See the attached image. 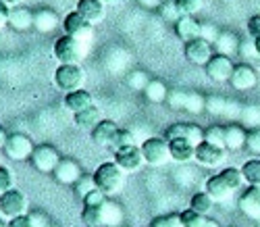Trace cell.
I'll use <instances>...</instances> for the list:
<instances>
[{
	"label": "cell",
	"instance_id": "obj_60",
	"mask_svg": "<svg viewBox=\"0 0 260 227\" xmlns=\"http://www.w3.org/2000/svg\"><path fill=\"white\" fill-rule=\"evenodd\" d=\"M0 227H9V223H7V225H5V223H0Z\"/></svg>",
	"mask_w": 260,
	"mask_h": 227
},
{
	"label": "cell",
	"instance_id": "obj_8",
	"mask_svg": "<svg viewBox=\"0 0 260 227\" xmlns=\"http://www.w3.org/2000/svg\"><path fill=\"white\" fill-rule=\"evenodd\" d=\"M206 77L210 81H229L233 71H235V65L231 61V56H225V54H214L206 65Z\"/></svg>",
	"mask_w": 260,
	"mask_h": 227
},
{
	"label": "cell",
	"instance_id": "obj_13",
	"mask_svg": "<svg viewBox=\"0 0 260 227\" xmlns=\"http://www.w3.org/2000/svg\"><path fill=\"white\" fill-rule=\"evenodd\" d=\"M229 83L237 92H248V90H252L258 83V73L250 65H235V71H233Z\"/></svg>",
	"mask_w": 260,
	"mask_h": 227
},
{
	"label": "cell",
	"instance_id": "obj_56",
	"mask_svg": "<svg viewBox=\"0 0 260 227\" xmlns=\"http://www.w3.org/2000/svg\"><path fill=\"white\" fill-rule=\"evenodd\" d=\"M204 227H221V225L216 223L214 219H206V225H204Z\"/></svg>",
	"mask_w": 260,
	"mask_h": 227
},
{
	"label": "cell",
	"instance_id": "obj_21",
	"mask_svg": "<svg viewBox=\"0 0 260 227\" xmlns=\"http://www.w3.org/2000/svg\"><path fill=\"white\" fill-rule=\"evenodd\" d=\"M248 142V131L240 123H229L225 125V148L227 150H240L246 148Z\"/></svg>",
	"mask_w": 260,
	"mask_h": 227
},
{
	"label": "cell",
	"instance_id": "obj_18",
	"mask_svg": "<svg viewBox=\"0 0 260 227\" xmlns=\"http://www.w3.org/2000/svg\"><path fill=\"white\" fill-rule=\"evenodd\" d=\"M75 11L83 17V19H88L90 23H100V21L104 19L106 15V7L102 0H77V7Z\"/></svg>",
	"mask_w": 260,
	"mask_h": 227
},
{
	"label": "cell",
	"instance_id": "obj_1",
	"mask_svg": "<svg viewBox=\"0 0 260 227\" xmlns=\"http://www.w3.org/2000/svg\"><path fill=\"white\" fill-rule=\"evenodd\" d=\"M94 179H96L98 190H102L106 196H115L125 186V171L115 161H108L96 169Z\"/></svg>",
	"mask_w": 260,
	"mask_h": 227
},
{
	"label": "cell",
	"instance_id": "obj_24",
	"mask_svg": "<svg viewBox=\"0 0 260 227\" xmlns=\"http://www.w3.org/2000/svg\"><path fill=\"white\" fill-rule=\"evenodd\" d=\"M64 104H67V108L73 112H81L85 108H90L94 106V96L88 92V90H75V92H69V94H64Z\"/></svg>",
	"mask_w": 260,
	"mask_h": 227
},
{
	"label": "cell",
	"instance_id": "obj_3",
	"mask_svg": "<svg viewBox=\"0 0 260 227\" xmlns=\"http://www.w3.org/2000/svg\"><path fill=\"white\" fill-rule=\"evenodd\" d=\"M83 81H85V71L81 65H60L54 71V86L64 94L81 90Z\"/></svg>",
	"mask_w": 260,
	"mask_h": 227
},
{
	"label": "cell",
	"instance_id": "obj_30",
	"mask_svg": "<svg viewBox=\"0 0 260 227\" xmlns=\"http://www.w3.org/2000/svg\"><path fill=\"white\" fill-rule=\"evenodd\" d=\"M144 94L148 98V102H154V104H160V102H167V96H169V90L165 86V81L160 79H150V83L146 86Z\"/></svg>",
	"mask_w": 260,
	"mask_h": 227
},
{
	"label": "cell",
	"instance_id": "obj_38",
	"mask_svg": "<svg viewBox=\"0 0 260 227\" xmlns=\"http://www.w3.org/2000/svg\"><path fill=\"white\" fill-rule=\"evenodd\" d=\"M185 110L193 112V115H198V112L206 110V98L198 92H189L187 94V100H185Z\"/></svg>",
	"mask_w": 260,
	"mask_h": 227
},
{
	"label": "cell",
	"instance_id": "obj_29",
	"mask_svg": "<svg viewBox=\"0 0 260 227\" xmlns=\"http://www.w3.org/2000/svg\"><path fill=\"white\" fill-rule=\"evenodd\" d=\"M206 110L212 115H229V112H237V104L229 102L223 96H208L206 98Z\"/></svg>",
	"mask_w": 260,
	"mask_h": 227
},
{
	"label": "cell",
	"instance_id": "obj_59",
	"mask_svg": "<svg viewBox=\"0 0 260 227\" xmlns=\"http://www.w3.org/2000/svg\"><path fill=\"white\" fill-rule=\"evenodd\" d=\"M102 3H104V5H106V3H115V0H102Z\"/></svg>",
	"mask_w": 260,
	"mask_h": 227
},
{
	"label": "cell",
	"instance_id": "obj_7",
	"mask_svg": "<svg viewBox=\"0 0 260 227\" xmlns=\"http://www.w3.org/2000/svg\"><path fill=\"white\" fill-rule=\"evenodd\" d=\"M3 150L11 161H27V158H31L36 146L25 133H11Z\"/></svg>",
	"mask_w": 260,
	"mask_h": 227
},
{
	"label": "cell",
	"instance_id": "obj_49",
	"mask_svg": "<svg viewBox=\"0 0 260 227\" xmlns=\"http://www.w3.org/2000/svg\"><path fill=\"white\" fill-rule=\"evenodd\" d=\"M248 34L256 40V38H260V15H252L250 19H248Z\"/></svg>",
	"mask_w": 260,
	"mask_h": 227
},
{
	"label": "cell",
	"instance_id": "obj_37",
	"mask_svg": "<svg viewBox=\"0 0 260 227\" xmlns=\"http://www.w3.org/2000/svg\"><path fill=\"white\" fill-rule=\"evenodd\" d=\"M81 221L88 227H102V213L100 207H83L81 211Z\"/></svg>",
	"mask_w": 260,
	"mask_h": 227
},
{
	"label": "cell",
	"instance_id": "obj_34",
	"mask_svg": "<svg viewBox=\"0 0 260 227\" xmlns=\"http://www.w3.org/2000/svg\"><path fill=\"white\" fill-rule=\"evenodd\" d=\"M221 177L227 181V186L235 192L237 188H242L246 181H244V175H242V169H235V167H227L221 171Z\"/></svg>",
	"mask_w": 260,
	"mask_h": 227
},
{
	"label": "cell",
	"instance_id": "obj_52",
	"mask_svg": "<svg viewBox=\"0 0 260 227\" xmlns=\"http://www.w3.org/2000/svg\"><path fill=\"white\" fill-rule=\"evenodd\" d=\"M167 219H169V227H185L183 225V219H181V213L167 215Z\"/></svg>",
	"mask_w": 260,
	"mask_h": 227
},
{
	"label": "cell",
	"instance_id": "obj_48",
	"mask_svg": "<svg viewBox=\"0 0 260 227\" xmlns=\"http://www.w3.org/2000/svg\"><path fill=\"white\" fill-rule=\"evenodd\" d=\"M27 217H29V221H31L34 227H48L50 225L48 217L42 213V211H31V213H27Z\"/></svg>",
	"mask_w": 260,
	"mask_h": 227
},
{
	"label": "cell",
	"instance_id": "obj_47",
	"mask_svg": "<svg viewBox=\"0 0 260 227\" xmlns=\"http://www.w3.org/2000/svg\"><path fill=\"white\" fill-rule=\"evenodd\" d=\"M219 36H221V32L216 30L212 23H202V32H200V38H202V40H206V42L214 44Z\"/></svg>",
	"mask_w": 260,
	"mask_h": 227
},
{
	"label": "cell",
	"instance_id": "obj_25",
	"mask_svg": "<svg viewBox=\"0 0 260 227\" xmlns=\"http://www.w3.org/2000/svg\"><path fill=\"white\" fill-rule=\"evenodd\" d=\"M9 25L15 32H27L29 27H34V13L25 7H13L11 17H9Z\"/></svg>",
	"mask_w": 260,
	"mask_h": 227
},
{
	"label": "cell",
	"instance_id": "obj_19",
	"mask_svg": "<svg viewBox=\"0 0 260 227\" xmlns=\"http://www.w3.org/2000/svg\"><path fill=\"white\" fill-rule=\"evenodd\" d=\"M240 209L250 219H260V186H250L240 196Z\"/></svg>",
	"mask_w": 260,
	"mask_h": 227
},
{
	"label": "cell",
	"instance_id": "obj_5",
	"mask_svg": "<svg viewBox=\"0 0 260 227\" xmlns=\"http://www.w3.org/2000/svg\"><path fill=\"white\" fill-rule=\"evenodd\" d=\"M144 161L150 167H160L167 161H171V150H169V140L162 138H148L144 140V144L140 146Z\"/></svg>",
	"mask_w": 260,
	"mask_h": 227
},
{
	"label": "cell",
	"instance_id": "obj_57",
	"mask_svg": "<svg viewBox=\"0 0 260 227\" xmlns=\"http://www.w3.org/2000/svg\"><path fill=\"white\" fill-rule=\"evenodd\" d=\"M5 3H7V5L13 9V7H19V3H21V0H5Z\"/></svg>",
	"mask_w": 260,
	"mask_h": 227
},
{
	"label": "cell",
	"instance_id": "obj_40",
	"mask_svg": "<svg viewBox=\"0 0 260 227\" xmlns=\"http://www.w3.org/2000/svg\"><path fill=\"white\" fill-rule=\"evenodd\" d=\"M181 219H183V225H185V227H204L208 217L198 215L196 211L187 209V211H183V213H181Z\"/></svg>",
	"mask_w": 260,
	"mask_h": 227
},
{
	"label": "cell",
	"instance_id": "obj_36",
	"mask_svg": "<svg viewBox=\"0 0 260 227\" xmlns=\"http://www.w3.org/2000/svg\"><path fill=\"white\" fill-rule=\"evenodd\" d=\"M98 186H96V179H94V175H81L79 177V181L73 186V190H75V194L83 200L85 196H88L90 192H94Z\"/></svg>",
	"mask_w": 260,
	"mask_h": 227
},
{
	"label": "cell",
	"instance_id": "obj_6",
	"mask_svg": "<svg viewBox=\"0 0 260 227\" xmlns=\"http://www.w3.org/2000/svg\"><path fill=\"white\" fill-rule=\"evenodd\" d=\"M60 154H58V150L54 148V146H50V144H40V146H36V150H34V154H31V165H34V169H38L40 173H54V169L58 167V163H60Z\"/></svg>",
	"mask_w": 260,
	"mask_h": 227
},
{
	"label": "cell",
	"instance_id": "obj_45",
	"mask_svg": "<svg viewBox=\"0 0 260 227\" xmlns=\"http://www.w3.org/2000/svg\"><path fill=\"white\" fill-rule=\"evenodd\" d=\"M185 100H187V92H179V90L169 92V96H167V104L171 108H185Z\"/></svg>",
	"mask_w": 260,
	"mask_h": 227
},
{
	"label": "cell",
	"instance_id": "obj_53",
	"mask_svg": "<svg viewBox=\"0 0 260 227\" xmlns=\"http://www.w3.org/2000/svg\"><path fill=\"white\" fill-rule=\"evenodd\" d=\"M142 7H148V9H158L165 0H140Z\"/></svg>",
	"mask_w": 260,
	"mask_h": 227
},
{
	"label": "cell",
	"instance_id": "obj_35",
	"mask_svg": "<svg viewBox=\"0 0 260 227\" xmlns=\"http://www.w3.org/2000/svg\"><path fill=\"white\" fill-rule=\"evenodd\" d=\"M175 7L179 11V15H187V17H193L196 13L202 11L204 7V0H175Z\"/></svg>",
	"mask_w": 260,
	"mask_h": 227
},
{
	"label": "cell",
	"instance_id": "obj_22",
	"mask_svg": "<svg viewBox=\"0 0 260 227\" xmlns=\"http://www.w3.org/2000/svg\"><path fill=\"white\" fill-rule=\"evenodd\" d=\"M169 150H171V158L177 163H187L191 158H196V144H191L187 140H169Z\"/></svg>",
	"mask_w": 260,
	"mask_h": 227
},
{
	"label": "cell",
	"instance_id": "obj_9",
	"mask_svg": "<svg viewBox=\"0 0 260 227\" xmlns=\"http://www.w3.org/2000/svg\"><path fill=\"white\" fill-rule=\"evenodd\" d=\"M62 30L67 36L75 38V40H81V42H88L92 38V23L88 19H83L77 11L69 13L62 21Z\"/></svg>",
	"mask_w": 260,
	"mask_h": 227
},
{
	"label": "cell",
	"instance_id": "obj_39",
	"mask_svg": "<svg viewBox=\"0 0 260 227\" xmlns=\"http://www.w3.org/2000/svg\"><path fill=\"white\" fill-rule=\"evenodd\" d=\"M134 142H136V138H134V133H132V131H129V129H119L117 135H115V140H113V144H111V150L117 152L119 148L134 146Z\"/></svg>",
	"mask_w": 260,
	"mask_h": 227
},
{
	"label": "cell",
	"instance_id": "obj_17",
	"mask_svg": "<svg viewBox=\"0 0 260 227\" xmlns=\"http://www.w3.org/2000/svg\"><path fill=\"white\" fill-rule=\"evenodd\" d=\"M119 127L115 125V121L111 119H102L90 133H92V142L96 146H104V148H111L113 140H115V135H117Z\"/></svg>",
	"mask_w": 260,
	"mask_h": 227
},
{
	"label": "cell",
	"instance_id": "obj_61",
	"mask_svg": "<svg viewBox=\"0 0 260 227\" xmlns=\"http://www.w3.org/2000/svg\"><path fill=\"white\" fill-rule=\"evenodd\" d=\"M48 227H56V225H52V223H50V225H48Z\"/></svg>",
	"mask_w": 260,
	"mask_h": 227
},
{
	"label": "cell",
	"instance_id": "obj_28",
	"mask_svg": "<svg viewBox=\"0 0 260 227\" xmlns=\"http://www.w3.org/2000/svg\"><path fill=\"white\" fill-rule=\"evenodd\" d=\"M100 121H102V119H100L98 106H90V108H85V110L75 112V115H73V123H75L79 129H90V131H92Z\"/></svg>",
	"mask_w": 260,
	"mask_h": 227
},
{
	"label": "cell",
	"instance_id": "obj_12",
	"mask_svg": "<svg viewBox=\"0 0 260 227\" xmlns=\"http://www.w3.org/2000/svg\"><path fill=\"white\" fill-rule=\"evenodd\" d=\"M183 54L189 63L193 65H206L214 54H212V44L202 40V38H196V40H191L185 44V48H183Z\"/></svg>",
	"mask_w": 260,
	"mask_h": 227
},
{
	"label": "cell",
	"instance_id": "obj_41",
	"mask_svg": "<svg viewBox=\"0 0 260 227\" xmlns=\"http://www.w3.org/2000/svg\"><path fill=\"white\" fill-rule=\"evenodd\" d=\"M150 83L148 75L144 71H132L127 77V86L132 88V90H146V86Z\"/></svg>",
	"mask_w": 260,
	"mask_h": 227
},
{
	"label": "cell",
	"instance_id": "obj_20",
	"mask_svg": "<svg viewBox=\"0 0 260 227\" xmlns=\"http://www.w3.org/2000/svg\"><path fill=\"white\" fill-rule=\"evenodd\" d=\"M204 188H206L204 192H206L214 202H227V200L231 198V194H233V190L227 186V181L221 177V173L208 177Z\"/></svg>",
	"mask_w": 260,
	"mask_h": 227
},
{
	"label": "cell",
	"instance_id": "obj_32",
	"mask_svg": "<svg viewBox=\"0 0 260 227\" xmlns=\"http://www.w3.org/2000/svg\"><path fill=\"white\" fill-rule=\"evenodd\" d=\"M242 175L248 186H260V156L258 158H250L242 167Z\"/></svg>",
	"mask_w": 260,
	"mask_h": 227
},
{
	"label": "cell",
	"instance_id": "obj_4",
	"mask_svg": "<svg viewBox=\"0 0 260 227\" xmlns=\"http://www.w3.org/2000/svg\"><path fill=\"white\" fill-rule=\"evenodd\" d=\"M27 209H29L27 198L21 190L13 188L5 194H0V213H3V217H7L9 221L27 215Z\"/></svg>",
	"mask_w": 260,
	"mask_h": 227
},
{
	"label": "cell",
	"instance_id": "obj_26",
	"mask_svg": "<svg viewBox=\"0 0 260 227\" xmlns=\"http://www.w3.org/2000/svg\"><path fill=\"white\" fill-rule=\"evenodd\" d=\"M100 213H102V227H121L123 223V209L115 200L108 198L102 207H100Z\"/></svg>",
	"mask_w": 260,
	"mask_h": 227
},
{
	"label": "cell",
	"instance_id": "obj_51",
	"mask_svg": "<svg viewBox=\"0 0 260 227\" xmlns=\"http://www.w3.org/2000/svg\"><path fill=\"white\" fill-rule=\"evenodd\" d=\"M9 227H34V225H31L29 217H27V215H23V217L11 219V221H9Z\"/></svg>",
	"mask_w": 260,
	"mask_h": 227
},
{
	"label": "cell",
	"instance_id": "obj_31",
	"mask_svg": "<svg viewBox=\"0 0 260 227\" xmlns=\"http://www.w3.org/2000/svg\"><path fill=\"white\" fill-rule=\"evenodd\" d=\"M212 207H214V200L206 192H196V194L191 196V200H189V209L196 211L198 215H204V217L210 215Z\"/></svg>",
	"mask_w": 260,
	"mask_h": 227
},
{
	"label": "cell",
	"instance_id": "obj_58",
	"mask_svg": "<svg viewBox=\"0 0 260 227\" xmlns=\"http://www.w3.org/2000/svg\"><path fill=\"white\" fill-rule=\"evenodd\" d=\"M254 48H256V54L260 56V38H256V40H254Z\"/></svg>",
	"mask_w": 260,
	"mask_h": 227
},
{
	"label": "cell",
	"instance_id": "obj_27",
	"mask_svg": "<svg viewBox=\"0 0 260 227\" xmlns=\"http://www.w3.org/2000/svg\"><path fill=\"white\" fill-rule=\"evenodd\" d=\"M240 46H242L240 40L231 32H221V36L214 42V48L219 50L216 54H225V56H233L235 52H240Z\"/></svg>",
	"mask_w": 260,
	"mask_h": 227
},
{
	"label": "cell",
	"instance_id": "obj_2",
	"mask_svg": "<svg viewBox=\"0 0 260 227\" xmlns=\"http://www.w3.org/2000/svg\"><path fill=\"white\" fill-rule=\"evenodd\" d=\"M88 50H85V42L81 40H75L71 36H60L56 42H54V59L60 63V65H79Z\"/></svg>",
	"mask_w": 260,
	"mask_h": 227
},
{
	"label": "cell",
	"instance_id": "obj_23",
	"mask_svg": "<svg viewBox=\"0 0 260 227\" xmlns=\"http://www.w3.org/2000/svg\"><path fill=\"white\" fill-rule=\"evenodd\" d=\"M60 25V19L54 11L50 9H40L34 13V27L40 32V34H50L54 32L56 27Z\"/></svg>",
	"mask_w": 260,
	"mask_h": 227
},
{
	"label": "cell",
	"instance_id": "obj_33",
	"mask_svg": "<svg viewBox=\"0 0 260 227\" xmlns=\"http://www.w3.org/2000/svg\"><path fill=\"white\" fill-rule=\"evenodd\" d=\"M204 142L225 148V125H210L208 129H204Z\"/></svg>",
	"mask_w": 260,
	"mask_h": 227
},
{
	"label": "cell",
	"instance_id": "obj_55",
	"mask_svg": "<svg viewBox=\"0 0 260 227\" xmlns=\"http://www.w3.org/2000/svg\"><path fill=\"white\" fill-rule=\"evenodd\" d=\"M7 140H9V133L5 131V127H3V125H0V148H5Z\"/></svg>",
	"mask_w": 260,
	"mask_h": 227
},
{
	"label": "cell",
	"instance_id": "obj_15",
	"mask_svg": "<svg viewBox=\"0 0 260 227\" xmlns=\"http://www.w3.org/2000/svg\"><path fill=\"white\" fill-rule=\"evenodd\" d=\"M225 148H219V146H212L208 142H202L196 146V161L202 165V167H216L225 161Z\"/></svg>",
	"mask_w": 260,
	"mask_h": 227
},
{
	"label": "cell",
	"instance_id": "obj_50",
	"mask_svg": "<svg viewBox=\"0 0 260 227\" xmlns=\"http://www.w3.org/2000/svg\"><path fill=\"white\" fill-rule=\"evenodd\" d=\"M9 17H11V7L5 0H0V30L9 25Z\"/></svg>",
	"mask_w": 260,
	"mask_h": 227
},
{
	"label": "cell",
	"instance_id": "obj_42",
	"mask_svg": "<svg viewBox=\"0 0 260 227\" xmlns=\"http://www.w3.org/2000/svg\"><path fill=\"white\" fill-rule=\"evenodd\" d=\"M158 11H160V17L167 21H177L181 17L177 7H175V0H165V3L158 7Z\"/></svg>",
	"mask_w": 260,
	"mask_h": 227
},
{
	"label": "cell",
	"instance_id": "obj_11",
	"mask_svg": "<svg viewBox=\"0 0 260 227\" xmlns=\"http://www.w3.org/2000/svg\"><path fill=\"white\" fill-rule=\"evenodd\" d=\"M177 138L198 146L204 142V129L196 123H175L167 129V140H177Z\"/></svg>",
	"mask_w": 260,
	"mask_h": 227
},
{
	"label": "cell",
	"instance_id": "obj_16",
	"mask_svg": "<svg viewBox=\"0 0 260 227\" xmlns=\"http://www.w3.org/2000/svg\"><path fill=\"white\" fill-rule=\"evenodd\" d=\"M200 32H202V23H200L196 17L183 15V17H179V19L175 21V34H177V38L183 40L185 44L191 42V40H196V38H200Z\"/></svg>",
	"mask_w": 260,
	"mask_h": 227
},
{
	"label": "cell",
	"instance_id": "obj_54",
	"mask_svg": "<svg viewBox=\"0 0 260 227\" xmlns=\"http://www.w3.org/2000/svg\"><path fill=\"white\" fill-rule=\"evenodd\" d=\"M150 227H169V219H167V215H165V217H156Z\"/></svg>",
	"mask_w": 260,
	"mask_h": 227
},
{
	"label": "cell",
	"instance_id": "obj_43",
	"mask_svg": "<svg viewBox=\"0 0 260 227\" xmlns=\"http://www.w3.org/2000/svg\"><path fill=\"white\" fill-rule=\"evenodd\" d=\"M108 200V196L102 192V190H94V192H90L88 196L83 198V207H102V204Z\"/></svg>",
	"mask_w": 260,
	"mask_h": 227
},
{
	"label": "cell",
	"instance_id": "obj_46",
	"mask_svg": "<svg viewBox=\"0 0 260 227\" xmlns=\"http://www.w3.org/2000/svg\"><path fill=\"white\" fill-rule=\"evenodd\" d=\"M13 184H15L13 173H11L7 167H0V194L13 190Z\"/></svg>",
	"mask_w": 260,
	"mask_h": 227
},
{
	"label": "cell",
	"instance_id": "obj_10",
	"mask_svg": "<svg viewBox=\"0 0 260 227\" xmlns=\"http://www.w3.org/2000/svg\"><path fill=\"white\" fill-rule=\"evenodd\" d=\"M115 163H117L125 173H136V171L142 169V165H144L146 161H144L142 148H138V146L134 144V146L119 148V150L115 152Z\"/></svg>",
	"mask_w": 260,
	"mask_h": 227
},
{
	"label": "cell",
	"instance_id": "obj_14",
	"mask_svg": "<svg viewBox=\"0 0 260 227\" xmlns=\"http://www.w3.org/2000/svg\"><path fill=\"white\" fill-rule=\"evenodd\" d=\"M52 175L62 186H75L83 173H81V167L77 165V161H73V158H60V163Z\"/></svg>",
	"mask_w": 260,
	"mask_h": 227
},
{
	"label": "cell",
	"instance_id": "obj_44",
	"mask_svg": "<svg viewBox=\"0 0 260 227\" xmlns=\"http://www.w3.org/2000/svg\"><path fill=\"white\" fill-rule=\"evenodd\" d=\"M246 148H248L252 154L260 156V127H256V129H250V131H248V142H246Z\"/></svg>",
	"mask_w": 260,
	"mask_h": 227
}]
</instances>
